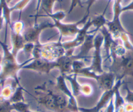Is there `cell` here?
<instances>
[{"instance_id": "6da1fadb", "label": "cell", "mask_w": 133, "mask_h": 112, "mask_svg": "<svg viewBox=\"0 0 133 112\" xmlns=\"http://www.w3.org/2000/svg\"><path fill=\"white\" fill-rule=\"evenodd\" d=\"M37 103L40 112H75L79 111L70 104L69 98L65 95L53 81H44L34 89L33 95L25 90Z\"/></svg>"}, {"instance_id": "7a4b0ae2", "label": "cell", "mask_w": 133, "mask_h": 112, "mask_svg": "<svg viewBox=\"0 0 133 112\" xmlns=\"http://www.w3.org/2000/svg\"><path fill=\"white\" fill-rule=\"evenodd\" d=\"M0 45L2 46L3 51V60L1 65V72H0V81L2 82V86L4 85L6 81L9 79L15 80L18 86L21 85L20 82L18 74L22 67L28 63L27 61L24 63H18L16 58L12 54L11 50L7 44V42H2L0 40Z\"/></svg>"}, {"instance_id": "3957f363", "label": "cell", "mask_w": 133, "mask_h": 112, "mask_svg": "<svg viewBox=\"0 0 133 112\" xmlns=\"http://www.w3.org/2000/svg\"><path fill=\"white\" fill-rule=\"evenodd\" d=\"M107 68L108 72L116 75V81L123 80L127 76L133 77V51L127 50L124 55L112 59L111 64Z\"/></svg>"}, {"instance_id": "277c9868", "label": "cell", "mask_w": 133, "mask_h": 112, "mask_svg": "<svg viewBox=\"0 0 133 112\" xmlns=\"http://www.w3.org/2000/svg\"><path fill=\"white\" fill-rule=\"evenodd\" d=\"M65 54L61 42H52L46 44H35L32 53V59H41L54 61Z\"/></svg>"}, {"instance_id": "5b68a950", "label": "cell", "mask_w": 133, "mask_h": 112, "mask_svg": "<svg viewBox=\"0 0 133 112\" xmlns=\"http://www.w3.org/2000/svg\"><path fill=\"white\" fill-rule=\"evenodd\" d=\"M76 76L95 80L97 81L98 89L103 92L112 89L116 82V75L112 72L105 71L103 73L97 74L88 70L86 67L79 71Z\"/></svg>"}, {"instance_id": "8992f818", "label": "cell", "mask_w": 133, "mask_h": 112, "mask_svg": "<svg viewBox=\"0 0 133 112\" xmlns=\"http://www.w3.org/2000/svg\"><path fill=\"white\" fill-rule=\"evenodd\" d=\"M104 43V37L100 31L96 34L94 38V53L92 56V60L89 66L86 68L97 74L105 72L103 68V58L102 57V47Z\"/></svg>"}, {"instance_id": "52a82bcc", "label": "cell", "mask_w": 133, "mask_h": 112, "mask_svg": "<svg viewBox=\"0 0 133 112\" xmlns=\"http://www.w3.org/2000/svg\"><path fill=\"white\" fill-rule=\"evenodd\" d=\"M93 26L91 22V18H89L87 20L86 22L84 24V26L80 28V31L75 36L72 40H69V41L61 42L63 48L65 50V54L66 55L71 56L72 55L76 48L80 47L82 44L84 43L85 37L89 32V28Z\"/></svg>"}, {"instance_id": "ba28073f", "label": "cell", "mask_w": 133, "mask_h": 112, "mask_svg": "<svg viewBox=\"0 0 133 112\" xmlns=\"http://www.w3.org/2000/svg\"><path fill=\"white\" fill-rule=\"evenodd\" d=\"M54 27V23L43 22L41 24H34L32 26L25 27L22 35L25 43H33L34 44H40V35L44 30Z\"/></svg>"}, {"instance_id": "9c48e42d", "label": "cell", "mask_w": 133, "mask_h": 112, "mask_svg": "<svg viewBox=\"0 0 133 112\" xmlns=\"http://www.w3.org/2000/svg\"><path fill=\"white\" fill-rule=\"evenodd\" d=\"M89 17L85 16L84 17L75 23H69V24H64L62 22L54 20V27H56L59 31V42H61V39L65 37H75L80 31V28L79 25L80 24H84L87 22Z\"/></svg>"}, {"instance_id": "30bf717a", "label": "cell", "mask_w": 133, "mask_h": 112, "mask_svg": "<svg viewBox=\"0 0 133 112\" xmlns=\"http://www.w3.org/2000/svg\"><path fill=\"white\" fill-rule=\"evenodd\" d=\"M54 68H57V63L56 61H51L41 58L32 59L30 62L22 67V69L30 70L36 71L41 74H49Z\"/></svg>"}, {"instance_id": "8fae6325", "label": "cell", "mask_w": 133, "mask_h": 112, "mask_svg": "<svg viewBox=\"0 0 133 112\" xmlns=\"http://www.w3.org/2000/svg\"><path fill=\"white\" fill-rule=\"evenodd\" d=\"M125 81L122 80H118L116 81L114 86L113 88L108 91H106L103 92L101 97L100 98L98 103L96 104L95 107L92 108H78V111L80 112H100L103 109L107 108L108 104H109L110 101L114 95L115 91L117 86L122 85Z\"/></svg>"}, {"instance_id": "7c38bea8", "label": "cell", "mask_w": 133, "mask_h": 112, "mask_svg": "<svg viewBox=\"0 0 133 112\" xmlns=\"http://www.w3.org/2000/svg\"><path fill=\"white\" fill-rule=\"evenodd\" d=\"M97 33H93L87 35L84 43L80 46V50L76 55H72L73 60H83L85 62H89V59L92 58L89 55V53L93 49H94V38Z\"/></svg>"}, {"instance_id": "4fadbf2b", "label": "cell", "mask_w": 133, "mask_h": 112, "mask_svg": "<svg viewBox=\"0 0 133 112\" xmlns=\"http://www.w3.org/2000/svg\"><path fill=\"white\" fill-rule=\"evenodd\" d=\"M56 84L58 88L65 94V95L68 96L69 98L70 104H71L72 106H73L75 108H78V106L77 100H76V98L72 94V91L69 89L66 83V79H65V76L62 74H60L58 77L56 78Z\"/></svg>"}, {"instance_id": "5bb4252c", "label": "cell", "mask_w": 133, "mask_h": 112, "mask_svg": "<svg viewBox=\"0 0 133 112\" xmlns=\"http://www.w3.org/2000/svg\"><path fill=\"white\" fill-rule=\"evenodd\" d=\"M72 55L68 56L64 55L56 60L57 63V68L59 70L60 74L63 76L71 74L72 63L75 61L72 59Z\"/></svg>"}, {"instance_id": "9a60e30c", "label": "cell", "mask_w": 133, "mask_h": 112, "mask_svg": "<svg viewBox=\"0 0 133 112\" xmlns=\"http://www.w3.org/2000/svg\"><path fill=\"white\" fill-rule=\"evenodd\" d=\"M11 44H12V48L11 50V52L14 56L16 58L18 52L24 48L25 44V41L22 33H18L12 31H11Z\"/></svg>"}, {"instance_id": "2e32d148", "label": "cell", "mask_w": 133, "mask_h": 112, "mask_svg": "<svg viewBox=\"0 0 133 112\" xmlns=\"http://www.w3.org/2000/svg\"><path fill=\"white\" fill-rule=\"evenodd\" d=\"M110 2V1L108 2V4L106 6L105 9H104L103 13H101V15H97V16H94L93 18H91V22L92 24H93V26L95 27V30L91 31H89V33H98V31H99V30H101L103 26H105L106 24H107V21H108V20L105 18V13L106 12H107V9H108V7Z\"/></svg>"}, {"instance_id": "e0dca14e", "label": "cell", "mask_w": 133, "mask_h": 112, "mask_svg": "<svg viewBox=\"0 0 133 112\" xmlns=\"http://www.w3.org/2000/svg\"><path fill=\"white\" fill-rule=\"evenodd\" d=\"M78 76L76 75L71 74V75H66L65 76L66 80L69 81L71 83V87H72V92L75 97L80 95V89H81L82 84L78 81L77 80Z\"/></svg>"}, {"instance_id": "ac0fdd59", "label": "cell", "mask_w": 133, "mask_h": 112, "mask_svg": "<svg viewBox=\"0 0 133 112\" xmlns=\"http://www.w3.org/2000/svg\"><path fill=\"white\" fill-rule=\"evenodd\" d=\"M17 86L18 84L15 81H14L12 83L4 84L2 86V91L0 93V97L5 100H9Z\"/></svg>"}, {"instance_id": "d6986e66", "label": "cell", "mask_w": 133, "mask_h": 112, "mask_svg": "<svg viewBox=\"0 0 133 112\" xmlns=\"http://www.w3.org/2000/svg\"><path fill=\"white\" fill-rule=\"evenodd\" d=\"M63 0H43L41 4L39 12L41 11L44 12V15L53 13V7L56 2H59L61 3ZM38 14V15H39Z\"/></svg>"}, {"instance_id": "ffe728a7", "label": "cell", "mask_w": 133, "mask_h": 112, "mask_svg": "<svg viewBox=\"0 0 133 112\" xmlns=\"http://www.w3.org/2000/svg\"><path fill=\"white\" fill-rule=\"evenodd\" d=\"M25 89L23 87L22 85L18 86L15 89L13 94L9 99L10 102L12 104L13 103L20 102H25V99L24 96V92H25Z\"/></svg>"}, {"instance_id": "44dd1931", "label": "cell", "mask_w": 133, "mask_h": 112, "mask_svg": "<svg viewBox=\"0 0 133 112\" xmlns=\"http://www.w3.org/2000/svg\"><path fill=\"white\" fill-rule=\"evenodd\" d=\"M129 35L133 36L132 34L130 33H123L120 35L119 39L121 40L123 46L125 47L127 50L133 51V44L130 42Z\"/></svg>"}, {"instance_id": "7402d4cb", "label": "cell", "mask_w": 133, "mask_h": 112, "mask_svg": "<svg viewBox=\"0 0 133 112\" xmlns=\"http://www.w3.org/2000/svg\"><path fill=\"white\" fill-rule=\"evenodd\" d=\"M86 67H88L86 65V62H85L84 61L75 60L73 63H72L71 74L76 75L79 71H80L82 69H83V68H84Z\"/></svg>"}, {"instance_id": "603a6c76", "label": "cell", "mask_w": 133, "mask_h": 112, "mask_svg": "<svg viewBox=\"0 0 133 112\" xmlns=\"http://www.w3.org/2000/svg\"><path fill=\"white\" fill-rule=\"evenodd\" d=\"M25 27V24L22 20H21V19H18L17 21L12 23L11 25L10 26L11 31L18 33H22Z\"/></svg>"}, {"instance_id": "cb8c5ba5", "label": "cell", "mask_w": 133, "mask_h": 112, "mask_svg": "<svg viewBox=\"0 0 133 112\" xmlns=\"http://www.w3.org/2000/svg\"><path fill=\"white\" fill-rule=\"evenodd\" d=\"M31 0H20V2H18L16 4H15L13 7H11V12L15 11H20V15H19V18L21 19L22 14L23 10L25 9V7L29 4Z\"/></svg>"}, {"instance_id": "d4e9b609", "label": "cell", "mask_w": 133, "mask_h": 112, "mask_svg": "<svg viewBox=\"0 0 133 112\" xmlns=\"http://www.w3.org/2000/svg\"><path fill=\"white\" fill-rule=\"evenodd\" d=\"M93 93V87L90 83H82L80 89V95L89 97L91 96Z\"/></svg>"}, {"instance_id": "484cf974", "label": "cell", "mask_w": 133, "mask_h": 112, "mask_svg": "<svg viewBox=\"0 0 133 112\" xmlns=\"http://www.w3.org/2000/svg\"><path fill=\"white\" fill-rule=\"evenodd\" d=\"M12 103L9 100H5L0 97V112H12Z\"/></svg>"}, {"instance_id": "4316f807", "label": "cell", "mask_w": 133, "mask_h": 112, "mask_svg": "<svg viewBox=\"0 0 133 112\" xmlns=\"http://www.w3.org/2000/svg\"><path fill=\"white\" fill-rule=\"evenodd\" d=\"M29 104L25 102H20L12 104V109L18 112H26L29 109Z\"/></svg>"}, {"instance_id": "83f0119b", "label": "cell", "mask_w": 133, "mask_h": 112, "mask_svg": "<svg viewBox=\"0 0 133 112\" xmlns=\"http://www.w3.org/2000/svg\"><path fill=\"white\" fill-rule=\"evenodd\" d=\"M35 46V44H33V43H25V46L23 48V50H24L25 55L26 56L28 59L32 58V53H33Z\"/></svg>"}, {"instance_id": "f1b7e54d", "label": "cell", "mask_w": 133, "mask_h": 112, "mask_svg": "<svg viewBox=\"0 0 133 112\" xmlns=\"http://www.w3.org/2000/svg\"><path fill=\"white\" fill-rule=\"evenodd\" d=\"M125 84V89L127 91V95L124 99L126 102L130 103L133 104V91H132L128 87V85L127 83H124Z\"/></svg>"}, {"instance_id": "f546056e", "label": "cell", "mask_w": 133, "mask_h": 112, "mask_svg": "<svg viewBox=\"0 0 133 112\" xmlns=\"http://www.w3.org/2000/svg\"><path fill=\"white\" fill-rule=\"evenodd\" d=\"M76 6H79L81 8H83L84 7V5L82 4V0H71V6H70L69 10L68 11V13L67 14H71V12H72L74 9H75V7Z\"/></svg>"}, {"instance_id": "4dcf8cb0", "label": "cell", "mask_w": 133, "mask_h": 112, "mask_svg": "<svg viewBox=\"0 0 133 112\" xmlns=\"http://www.w3.org/2000/svg\"><path fill=\"white\" fill-rule=\"evenodd\" d=\"M97 0H86V2H85V3L87 5L86 8V12H85V14L84 15L88 17L89 16V13H90V10L91 7L93 6V5L95 3V2Z\"/></svg>"}, {"instance_id": "1f68e13d", "label": "cell", "mask_w": 133, "mask_h": 112, "mask_svg": "<svg viewBox=\"0 0 133 112\" xmlns=\"http://www.w3.org/2000/svg\"><path fill=\"white\" fill-rule=\"evenodd\" d=\"M106 112H115V105H114V96L110 101L109 104L106 108Z\"/></svg>"}, {"instance_id": "d6a6232c", "label": "cell", "mask_w": 133, "mask_h": 112, "mask_svg": "<svg viewBox=\"0 0 133 112\" xmlns=\"http://www.w3.org/2000/svg\"><path fill=\"white\" fill-rule=\"evenodd\" d=\"M4 22L5 20L3 16V5H2V3L0 2V31L2 30Z\"/></svg>"}, {"instance_id": "836d02e7", "label": "cell", "mask_w": 133, "mask_h": 112, "mask_svg": "<svg viewBox=\"0 0 133 112\" xmlns=\"http://www.w3.org/2000/svg\"><path fill=\"white\" fill-rule=\"evenodd\" d=\"M129 11H133V0L131 1L128 5L123 6L122 7V9H121V12H122Z\"/></svg>"}, {"instance_id": "e575fe53", "label": "cell", "mask_w": 133, "mask_h": 112, "mask_svg": "<svg viewBox=\"0 0 133 112\" xmlns=\"http://www.w3.org/2000/svg\"><path fill=\"white\" fill-rule=\"evenodd\" d=\"M125 110L126 112H133V104L128 102L125 103Z\"/></svg>"}, {"instance_id": "d590c367", "label": "cell", "mask_w": 133, "mask_h": 112, "mask_svg": "<svg viewBox=\"0 0 133 112\" xmlns=\"http://www.w3.org/2000/svg\"><path fill=\"white\" fill-rule=\"evenodd\" d=\"M43 0H37V7L35 9V11H36V14L35 15H37L39 14V9H40L41 4V2Z\"/></svg>"}, {"instance_id": "8d00e7d4", "label": "cell", "mask_w": 133, "mask_h": 112, "mask_svg": "<svg viewBox=\"0 0 133 112\" xmlns=\"http://www.w3.org/2000/svg\"><path fill=\"white\" fill-rule=\"evenodd\" d=\"M2 60H3V56H2V55L0 54V66H1V65H2Z\"/></svg>"}, {"instance_id": "74e56055", "label": "cell", "mask_w": 133, "mask_h": 112, "mask_svg": "<svg viewBox=\"0 0 133 112\" xmlns=\"http://www.w3.org/2000/svg\"><path fill=\"white\" fill-rule=\"evenodd\" d=\"M5 1H6V2H7V4H8V5H9V3H11V2H12V0H5Z\"/></svg>"}, {"instance_id": "f35d334b", "label": "cell", "mask_w": 133, "mask_h": 112, "mask_svg": "<svg viewBox=\"0 0 133 112\" xmlns=\"http://www.w3.org/2000/svg\"><path fill=\"white\" fill-rule=\"evenodd\" d=\"M26 112H35V111H33L31 110L30 109H28V110L26 111Z\"/></svg>"}, {"instance_id": "ab89813d", "label": "cell", "mask_w": 133, "mask_h": 112, "mask_svg": "<svg viewBox=\"0 0 133 112\" xmlns=\"http://www.w3.org/2000/svg\"><path fill=\"white\" fill-rule=\"evenodd\" d=\"M131 1H132V0H123V2H131Z\"/></svg>"}, {"instance_id": "60d3db41", "label": "cell", "mask_w": 133, "mask_h": 112, "mask_svg": "<svg viewBox=\"0 0 133 112\" xmlns=\"http://www.w3.org/2000/svg\"><path fill=\"white\" fill-rule=\"evenodd\" d=\"M100 112H106V108H104V109H103V110H101Z\"/></svg>"}, {"instance_id": "b9f144b4", "label": "cell", "mask_w": 133, "mask_h": 112, "mask_svg": "<svg viewBox=\"0 0 133 112\" xmlns=\"http://www.w3.org/2000/svg\"><path fill=\"white\" fill-rule=\"evenodd\" d=\"M0 86H2V81H0Z\"/></svg>"}, {"instance_id": "7bdbcfd3", "label": "cell", "mask_w": 133, "mask_h": 112, "mask_svg": "<svg viewBox=\"0 0 133 112\" xmlns=\"http://www.w3.org/2000/svg\"><path fill=\"white\" fill-rule=\"evenodd\" d=\"M109 1H110V2H111V1H112V0H109Z\"/></svg>"}, {"instance_id": "ee69618b", "label": "cell", "mask_w": 133, "mask_h": 112, "mask_svg": "<svg viewBox=\"0 0 133 112\" xmlns=\"http://www.w3.org/2000/svg\"><path fill=\"white\" fill-rule=\"evenodd\" d=\"M75 112H80V111H75Z\"/></svg>"}, {"instance_id": "f6af8a7d", "label": "cell", "mask_w": 133, "mask_h": 112, "mask_svg": "<svg viewBox=\"0 0 133 112\" xmlns=\"http://www.w3.org/2000/svg\"><path fill=\"white\" fill-rule=\"evenodd\" d=\"M125 112H126V111H125Z\"/></svg>"}]
</instances>
